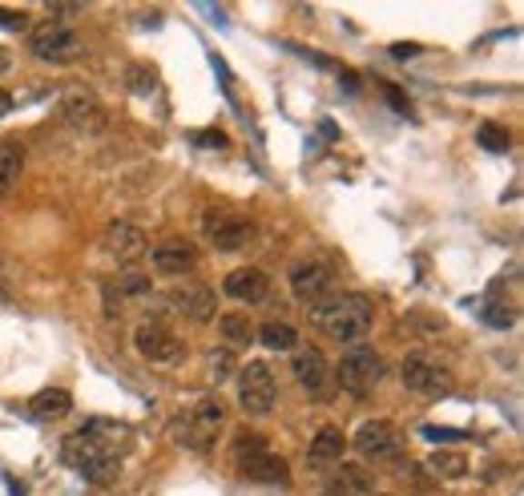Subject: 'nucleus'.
I'll return each instance as SVG.
<instances>
[{
  "instance_id": "nucleus-1",
  "label": "nucleus",
  "mask_w": 524,
  "mask_h": 496,
  "mask_svg": "<svg viewBox=\"0 0 524 496\" xmlns=\"http://www.w3.org/2000/svg\"><path fill=\"white\" fill-rule=\"evenodd\" d=\"M121 428L101 424V420H89L81 432L61 440V464L77 468L86 481H109V476L121 472V448H117Z\"/></svg>"
},
{
  "instance_id": "nucleus-2",
  "label": "nucleus",
  "mask_w": 524,
  "mask_h": 496,
  "mask_svg": "<svg viewBox=\"0 0 524 496\" xmlns=\"http://www.w3.org/2000/svg\"><path fill=\"white\" fill-rule=\"evenodd\" d=\"M311 323L335 343H359L376 323V299L371 295H331L311 307Z\"/></svg>"
},
{
  "instance_id": "nucleus-3",
  "label": "nucleus",
  "mask_w": 524,
  "mask_h": 496,
  "mask_svg": "<svg viewBox=\"0 0 524 496\" xmlns=\"http://www.w3.org/2000/svg\"><path fill=\"white\" fill-rule=\"evenodd\" d=\"M335 383L355 400L376 396V388L383 383V359L376 355V348L355 343V348L343 351V359L335 363Z\"/></svg>"
},
{
  "instance_id": "nucleus-4",
  "label": "nucleus",
  "mask_w": 524,
  "mask_h": 496,
  "mask_svg": "<svg viewBox=\"0 0 524 496\" xmlns=\"http://www.w3.org/2000/svg\"><path fill=\"white\" fill-rule=\"evenodd\" d=\"M29 53L45 65H73L86 57V41L69 29L65 21H41L29 29Z\"/></svg>"
},
{
  "instance_id": "nucleus-5",
  "label": "nucleus",
  "mask_w": 524,
  "mask_h": 496,
  "mask_svg": "<svg viewBox=\"0 0 524 496\" xmlns=\"http://www.w3.org/2000/svg\"><path fill=\"white\" fill-rule=\"evenodd\" d=\"M61 117L69 121L77 134H106L109 129V109L101 106V97L93 89H86V86H65V93H61Z\"/></svg>"
},
{
  "instance_id": "nucleus-6",
  "label": "nucleus",
  "mask_w": 524,
  "mask_h": 496,
  "mask_svg": "<svg viewBox=\"0 0 524 496\" xmlns=\"http://www.w3.org/2000/svg\"><path fill=\"white\" fill-rule=\"evenodd\" d=\"M399 376H404V388L416 391V396H452V371L444 368V363H436L432 355L416 351L404 359V368H399Z\"/></svg>"
},
{
  "instance_id": "nucleus-7",
  "label": "nucleus",
  "mask_w": 524,
  "mask_h": 496,
  "mask_svg": "<svg viewBox=\"0 0 524 496\" xmlns=\"http://www.w3.org/2000/svg\"><path fill=\"white\" fill-rule=\"evenodd\" d=\"M275 376H270V368L262 359L247 363V368L238 371V404L242 411H250V416H267L270 408H275Z\"/></svg>"
},
{
  "instance_id": "nucleus-8",
  "label": "nucleus",
  "mask_w": 524,
  "mask_h": 496,
  "mask_svg": "<svg viewBox=\"0 0 524 496\" xmlns=\"http://www.w3.org/2000/svg\"><path fill=\"white\" fill-rule=\"evenodd\" d=\"M351 448L359 456H368V461H396V456L404 452V436H399V428L388 424V420H368V424H359V432L351 436Z\"/></svg>"
},
{
  "instance_id": "nucleus-9",
  "label": "nucleus",
  "mask_w": 524,
  "mask_h": 496,
  "mask_svg": "<svg viewBox=\"0 0 524 496\" xmlns=\"http://www.w3.org/2000/svg\"><path fill=\"white\" fill-rule=\"evenodd\" d=\"M238 476L250 484H287L291 481V464L270 452L267 444L238 448Z\"/></svg>"
},
{
  "instance_id": "nucleus-10",
  "label": "nucleus",
  "mask_w": 524,
  "mask_h": 496,
  "mask_svg": "<svg viewBox=\"0 0 524 496\" xmlns=\"http://www.w3.org/2000/svg\"><path fill=\"white\" fill-rule=\"evenodd\" d=\"M335 291V270L323 263V258H303V263L291 267V295L298 303L315 307L323 303L327 295Z\"/></svg>"
},
{
  "instance_id": "nucleus-11",
  "label": "nucleus",
  "mask_w": 524,
  "mask_h": 496,
  "mask_svg": "<svg viewBox=\"0 0 524 496\" xmlns=\"http://www.w3.org/2000/svg\"><path fill=\"white\" fill-rule=\"evenodd\" d=\"M101 250H106L109 258H117L121 267H134L137 258L149 255V242L134 222H109L106 234H101Z\"/></svg>"
},
{
  "instance_id": "nucleus-12",
  "label": "nucleus",
  "mask_w": 524,
  "mask_h": 496,
  "mask_svg": "<svg viewBox=\"0 0 524 496\" xmlns=\"http://www.w3.org/2000/svg\"><path fill=\"white\" fill-rule=\"evenodd\" d=\"M134 348H137V355H146L149 363H177L186 355L182 339H177L174 331H166L162 323H142V327H137Z\"/></svg>"
},
{
  "instance_id": "nucleus-13",
  "label": "nucleus",
  "mask_w": 524,
  "mask_h": 496,
  "mask_svg": "<svg viewBox=\"0 0 524 496\" xmlns=\"http://www.w3.org/2000/svg\"><path fill=\"white\" fill-rule=\"evenodd\" d=\"M206 242H210L214 250H242L250 242V234H255V227H250V218H242V214H210L206 218Z\"/></svg>"
},
{
  "instance_id": "nucleus-14",
  "label": "nucleus",
  "mask_w": 524,
  "mask_h": 496,
  "mask_svg": "<svg viewBox=\"0 0 524 496\" xmlns=\"http://www.w3.org/2000/svg\"><path fill=\"white\" fill-rule=\"evenodd\" d=\"M170 307L182 311L190 323H210L218 315V299L206 283H177L170 291Z\"/></svg>"
},
{
  "instance_id": "nucleus-15",
  "label": "nucleus",
  "mask_w": 524,
  "mask_h": 496,
  "mask_svg": "<svg viewBox=\"0 0 524 496\" xmlns=\"http://www.w3.org/2000/svg\"><path fill=\"white\" fill-rule=\"evenodd\" d=\"M222 291H227L230 299H238V303H247V307H258V303L270 299V278L262 275L258 267H238V270L227 275Z\"/></svg>"
},
{
  "instance_id": "nucleus-16",
  "label": "nucleus",
  "mask_w": 524,
  "mask_h": 496,
  "mask_svg": "<svg viewBox=\"0 0 524 496\" xmlns=\"http://www.w3.org/2000/svg\"><path fill=\"white\" fill-rule=\"evenodd\" d=\"M291 368H295V380H298V388H303V391H311V396H327V380H331V368H327L323 351H315V348H295Z\"/></svg>"
},
{
  "instance_id": "nucleus-17",
  "label": "nucleus",
  "mask_w": 524,
  "mask_h": 496,
  "mask_svg": "<svg viewBox=\"0 0 524 496\" xmlns=\"http://www.w3.org/2000/svg\"><path fill=\"white\" fill-rule=\"evenodd\" d=\"M149 258H154L157 275H186V270L198 267V250H194V242H186V238L162 242V247L149 250Z\"/></svg>"
},
{
  "instance_id": "nucleus-18",
  "label": "nucleus",
  "mask_w": 524,
  "mask_h": 496,
  "mask_svg": "<svg viewBox=\"0 0 524 496\" xmlns=\"http://www.w3.org/2000/svg\"><path fill=\"white\" fill-rule=\"evenodd\" d=\"M323 492L327 496H371L376 492V476H371L363 464H343L327 476Z\"/></svg>"
},
{
  "instance_id": "nucleus-19",
  "label": "nucleus",
  "mask_w": 524,
  "mask_h": 496,
  "mask_svg": "<svg viewBox=\"0 0 524 496\" xmlns=\"http://www.w3.org/2000/svg\"><path fill=\"white\" fill-rule=\"evenodd\" d=\"M21 174H25V142L21 137H0V198L21 186Z\"/></svg>"
},
{
  "instance_id": "nucleus-20",
  "label": "nucleus",
  "mask_w": 524,
  "mask_h": 496,
  "mask_svg": "<svg viewBox=\"0 0 524 496\" xmlns=\"http://www.w3.org/2000/svg\"><path fill=\"white\" fill-rule=\"evenodd\" d=\"M343 448H348V436H343L335 424H323L319 432H315L311 448H307V461L311 464H335V461H343Z\"/></svg>"
},
{
  "instance_id": "nucleus-21",
  "label": "nucleus",
  "mask_w": 524,
  "mask_h": 496,
  "mask_svg": "<svg viewBox=\"0 0 524 496\" xmlns=\"http://www.w3.org/2000/svg\"><path fill=\"white\" fill-rule=\"evenodd\" d=\"M73 411V396L65 388H41L29 400V416L33 420H61Z\"/></svg>"
},
{
  "instance_id": "nucleus-22",
  "label": "nucleus",
  "mask_w": 524,
  "mask_h": 496,
  "mask_svg": "<svg viewBox=\"0 0 524 496\" xmlns=\"http://www.w3.org/2000/svg\"><path fill=\"white\" fill-rule=\"evenodd\" d=\"M218 331H222V339H227V343H234V348H250V343H255V323H250L247 311L218 315Z\"/></svg>"
},
{
  "instance_id": "nucleus-23",
  "label": "nucleus",
  "mask_w": 524,
  "mask_h": 496,
  "mask_svg": "<svg viewBox=\"0 0 524 496\" xmlns=\"http://www.w3.org/2000/svg\"><path fill=\"white\" fill-rule=\"evenodd\" d=\"M255 339H258L267 351H295V348H298L295 327H291V323H278V319H275V323H267V327H258Z\"/></svg>"
},
{
  "instance_id": "nucleus-24",
  "label": "nucleus",
  "mask_w": 524,
  "mask_h": 496,
  "mask_svg": "<svg viewBox=\"0 0 524 496\" xmlns=\"http://www.w3.org/2000/svg\"><path fill=\"white\" fill-rule=\"evenodd\" d=\"M428 472L439 476V481H460V476H468V456L460 452H436V456H428Z\"/></svg>"
},
{
  "instance_id": "nucleus-25",
  "label": "nucleus",
  "mask_w": 524,
  "mask_h": 496,
  "mask_svg": "<svg viewBox=\"0 0 524 496\" xmlns=\"http://www.w3.org/2000/svg\"><path fill=\"white\" fill-rule=\"evenodd\" d=\"M170 432H174V440H182L186 448H194V452H206V448L214 444V432H206V428H202V424H194L190 416L174 420V428H170Z\"/></svg>"
},
{
  "instance_id": "nucleus-26",
  "label": "nucleus",
  "mask_w": 524,
  "mask_h": 496,
  "mask_svg": "<svg viewBox=\"0 0 524 496\" xmlns=\"http://www.w3.org/2000/svg\"><path fill=\"white\" fill-rule=\"evenodd\" d=\"M190 420H194V424H202L206 432H218V424L227 420V408H222V400L210 396V400H202V404L190 411Z\"/></svg>"
},
{
  "instance_id": "nucleus-27",
  "label": "nucleus",
  "mask_w": 524,
  "mask_h": 496,
  "mask_svg": "<svg viewBox=\"0 0 524 496\" xmlns=\"http://www.w3.org/2000/svg\"><path fill=\"white\" fill-rule=\"evenodd\" d=\"M476 142L489 149V154H504V149H509V129H500L496 121H484V126L476 129Z\"/></svg>"
},
{
  "instance_id": "nucleus-28",
  "label": "nucleus",
  "mask_w": 524,
  "mask_h": 496,
  "mask_svg": "<svg viewBox=\"0 0 524 496\" xmlns=\"http://www.w3.org/2000/svg\"><path fill=\"white\" fill-rule=\"evenodd\" d=\"M114 291H117V295H137V299H142V295L154 291V283H149L146 275H137V270H129V275H121L117 283H114Z\"/></svg>"
},
{
  "instance_id": "nucleus-29",
  "label": "nucleus",
  "mask_w": 524,
  "mask_h": 496,
  "mask_svg": "<svg viewBox=\"0 0 524 496\" xmlns=\"http://www.w3.org/2000/svg\"><path fill=\"white\" fill-rule=\"evenodd\" d=\"M29 13L25 8H8V5H0V29H8V33H25L29 29Z\"/></svg>"
},
{
  "instance_id": "nucleus-30",
  "label": "nucleus",
  "mask_w": 524,
  "mask_h": 496,
  "mask_svg": "<svg viewBox=\"0 0 524 496\" xmlns=\"http://www.w3.org/2000/svg\"><path fill=\"white\" fill-rule=\"evenodd\" d=\"M484 323L509 331V327L517 323V311H512V307H500V303H489V307H484Z\"/></svg>"
},
{
  "instance_id": "nucleus-31",
  "label": "nucleus",
  "mask_w": 524,
  "mask_h": 496,
  "mask_svg": "<svg viewBox=\"0 0 524 496\" xmlns=\"http://www.w3.org/2000/svg\"><path fill=\"white\" fill-rule=\"evenodd\" d=\"M129 89H134L137 97L154 93V69H142V65H134V69H129Z\"/></svg>"
},
{
  "instance_id": "nucleus-32",
  "label": "nucleus",
  "mask_w": 524,
  "mask_h": 496,
  "mask_svg": "<svg viewBox=\"0 0 524 496\" xmlns=\"http://www.w3.org/2000/svg\"><path fill=\"white\" fill-rule=\"evenodd\" d=\"M419 436H424V440H448V444H460V440H468L464 428H436V424H424V428H419Z\"/></svg>"
},
{
  "instance_id": "nucleus-33",
  "label": "nucleus",
  "mask_w": 524,
  "mask_h": 496,
  "mask_svg": "<svg viewBox=\"0 0 524 496\" xmlns=\"http://www.w3.org/2000/svg\"><path fill=\"white\" fill-rule=\"evenodd\" d=\"M194 142H198V146H218V149H227V146H230V137H227V134H218V129H206V134H198Z\"/></svg>"
},
{
  "instance_id": "nucleus-34",
  "label": "nucleus",
  "mask_w": 524,
  "mask_h": 496,
  "mask_svg": "<svg viewBox=\"0 0 524 496\" xmlns=\"http://www.w3.org/2000/svg\"><path fill=\"white\" fill-rule=\"evenodd\" d=\"M419 53V45H391V57L396 61H408V57H416Z\"/></svg>"
},
{
  "instance_id": "nucleus-35",
  "label": "nucleus",
  "mask_w": 524,
  "mask_h": 496,
  "mask_svg": "<svg viewBox=\"0 0 524 496\" xmlns=\"http://www.w3.org/2000/svg\"><path fill=\"white\" fill-rule=\"evenodd\" d=\"M388 97H391V106H396V109H404V114H408V101L396 93V86H388Z\"/></svg>"
},
{
  "instance_id": "nucleus-36",
  "label": "nucleus",
  "mask_w": 524,
  "mask_h": 496,
  "mask_svg": "<svg viewBox=\"0 0 524 496\" xmlns=\"http://www.w3.org/2000/svg\"><path fill=\"white\" fill-rule=\"evenodd\" d=\"M8 69H13V57H8V49H5V45H0V77H5Z\"/></svg>"
},
{
  "instance_id": "nucleus-37",
  "label": "nucleus",
  "mask_w": 524,
  "mask_h": 496,
  "mask_svg": "<svg viewBox=\"0 0 524 496\" xmlns=\"http://www.w3.org/2000/svg\"><path fill=\"white\" fill-rule=\"evenodd\" d=\"M8 109H13V97H8V93H5V89H0V117H5V114H8Z\"/></svg>"
}]
</instances>
